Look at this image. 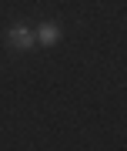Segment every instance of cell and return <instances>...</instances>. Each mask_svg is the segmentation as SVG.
<instances>
[{
  "label": "cell",
  "mask_w": 127,
  "mask_h": 151,
  "mask_svg": "<svg viewBox=\"0 0 127 151\" xmlns=\"http://www.w3.org/2000/svg\"><path fill=\"white\" fill-rule=\"evenodd\" d=\"M63 37V27H60V20H40L37 27H34V40H37V47L44 50H50V47H57Z\"/></svg>",
  "instance_id": "cell-2"
},
{
  "label": "cell",
  "mask_w": 127,
  "mask_h": 151,
  "mask_svg": "<svg viewBox=\"0 0 127 151\" xmlns=\"http://www.w3.org/2000/svg\"><path fill=\"white\" fill-rule=\"evenodd\" d=\"M4 47L10 50V54H30V50L37 47V40H34V24L14 20L10 27L4 30Z\"/></svg>",
  "instance_id": "cell-1"
}]
</instances>
